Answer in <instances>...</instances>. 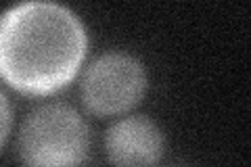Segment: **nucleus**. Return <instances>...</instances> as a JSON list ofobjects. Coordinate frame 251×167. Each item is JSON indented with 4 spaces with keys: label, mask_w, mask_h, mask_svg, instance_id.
Returning <instances> with one entry per match:
<instances>
[{
    "label": "nucleus",
    "mask_w": 251,
    "mask_h": 167,
    "mask_svg": "<svg viewBox=\"0 0 251 167\" xmlns=\"http://www.w3.org/2000/svg\"><path fill=\"white\" fill-rule=\"evenodd\" d=\"M13 125V111H11V102L4 96V92L0 90V146L4 144L6 136L11 132Z\"/></svg>",
    "instance_id": "obj_5"
},
{
    "label": "nucleus",
    "mask_w": 251,
    "mask_h": 167,
    "mask_svg": "<svg viewBox=\"0 0 251 167\" xmlns=\"http://www.w3.org/2000/svg\"><path fill=\"white\" fill-rule=\"evenodd\" d=\"M88 34L80 17L57 2H21L0 15V77L23 94L46 96L80 71Z\"/></svg>",
    "instance_id": "obj_1"
},
{
    "label": "nucleus",
    "mask_w": 251,
    "mask_h": 167,
    "mask_svg": "<svg viewBox=\"0 0 251 167\" xmlns=\"http://www.w3.org/2000/svg\"><path fill=\"white\" fill-rule=\"evenodd\" d=\"M90 150V128L74 107L49 102L23 119L17 153L23 167H75Z\"/></svg>",
    "instance_id": "obj_2"
},
{
    "label": "nucleus",
    "mask_w": 251,
    "mask_h": 167,
    "mask_svg": "<svg viewBox=\"0 0 251 167\" xmlns=\"http://www.w3.org/2000/svg\"><path fill=\"white\" fill-rule=\"evenodd\" d=\"M147 92V71L134 54L111 50L97 57L84 71L80 94L92 115L128 113Z\"/></svg>",
    "instance_id": "obj_3"
},
{
    "label": "nucleus",
    "mask_w": 251,
    "mask_h": 167,
    "mask_svg": "<svg viewBox=\"0 0 251 167\" xmlns=\"http://www.w3.org/2000/svg\"><path fill=\"white\" fill-rule=\"evenodd\" d=\"M163 150V130L145 115L117 119L105 134V153L113 167H155Z\"/></svg>",
    "instance_id": "obj_4"
}]
</instances>
